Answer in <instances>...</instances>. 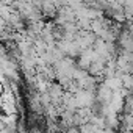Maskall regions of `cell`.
<instances>
[]
</instances>
